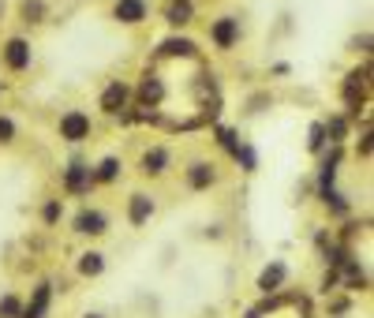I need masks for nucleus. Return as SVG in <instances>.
<instances>
[{"instance_id": "obj_1", "label": "nucleus", "mask_w": 374, "mask_h": 318, "mask_svg": "<svg viewBox=\"0 0 374 318\" xmlns=\"http://www.w3.org/2000/svg\"><path fill=\"white\" fill-rule=\"evenodd\" d=\"M57 135H60V142H68V147H83V142L94 139V120H90L86 109H68V113H60V120H57Z\"/></svg>"}, {"instance_id": "obj_2", "label": "nucleus", "mask_w": 374, "mask_h": 318, "mask_svg": "<svg viewBox=\"0 0 374 318\" xmlns=\"http://www.w3.org/2000/svg\"><path fill=\"white\" fill-rule=\"evenodd\" d=\"M131 97L139 102V109H153V113H161V105L169 102V83L161 79L158 68H146L139 75V86L131 90Z\"/></svg>"}, {"instance_id": "obj_3", "label": "nucleus", "mask_w": 374, "mask_h": 318, "mask_svg": "<svg viewBox=\"0 0 374 318\" xmlns=\"http://www.w3.org/2000/svg\"><path fill=\"white\" fill-rule=\"evenodd\" d=\"M127 109H131V83L127 79H109L105 90L97 94V113L109 116V120H120Z\"/></svg>"}, {"instance_id": "obj_4", "label": "nucleus", "mask_w": 374, "mask_h": 318, "mask_svg": "<svg viewBox=\"0 0 374 318\" xmlns=\"http://www.w3.org/2000/svg\"><path fill=\"white\" fill-rule=\"evenodd\" d=\"M0 64H4L12 75H23V71L34 68V45L30 38H23V34H12V38H4L0 45Z\"/></svg>"}, {"instance_id": "obj_5", "label": "nucleus", "mask_w": 374, "mask_h": 318, "mask_svg": "<svg viewBox=\"0 0 374 318\" xmlns=\"http://www.w3.org/2000/svg\"><path fill=\"white\" fill-rule=\"evenodd\" d=\"M109 214L102 210V206H79L75 217H71V232L83 236V240H102V236H109Z\"/></svg>"}, {"instance_id": "obj_6", "label": "nucleus", "mask_w": 374, "mask_h": 318, "mask_svg": "<svg viewBox=\"0 0 374 318\" xmlns=\"http://www.w3.org/2000/svg\"><path fill=\"white\" fill-rule=\"evenodd\" d=\"M240 41H243L240 15H217V19H209V45L217 53H232Z\"/></svg>"}, {"instance_id": "obj_7", "label": "nucleus", "mask_w": 374, "mask_h": 318, "mask_svg": "<svg viewBox=\"0 0 374 318\" xmlns=\"http://www.w3.org/2000/svg\"><path fill=\"white\" fill-rule=\"evenodd\" d=\"M217 184H221V165H217V161H209V158L187 161V169H184V187H187V191L203 195V191L217 187Z\"/></svg>"}, {"instance_id": "obj_8", "label": "nucleus", "mask_w": 374, "mask_h": 318, "mask_svg": "<svg viewBox=\"0 0 374 318\" xmlns=\"http://www.w3.org/2000/svg\"><path fill=\"white\" fill-rule=\"evenodd\" d=\"M64 195L71 198H86L90 191H94V165H86V161H71L68 169H64V180H60Z\"/></svg>"}, {"instance_id": "obj_9", "label": "nucleus", "mask_w": 374, "mask_h": 318, "mask_svg": "<svg viewBox=\"0 0 374 318\" xmlns=\"http://www.w3.org/2000/svg\"><path fill=\"white\" fill-rule=\"evenodd\" d=\"M153 214H158V198H153L150 191H131V195H127L124 217L131 229H146V225L153 221Z\"/></svg>"}, {"instance_id": "obj_10", "label": "nucleus", "mask_w": 374, "mask_h": 318, "mask_svg": "<svg viewBox=\"0 0 374 318\" xmlns=\"http://www.w3.org/2000/svg\"><path fill=\"white\" fill-rule=\"evenodd\" d=\"M153 60H203V49H198V41L187 38V34H172V38H165L158 45Z\"/></svg>"}, {"instance_id": "obj_11", "label": "nucleus", "mask_w": 374, "mask_h": 318, "mask_svg": "<svg viewBox=\"0 0 374 318\" xmlns=\"http://www.w3.org/2000/svg\"><path fill=\"white\" fill-rule=\"evenodd\" d=\"M53 299H57L53 281H38V285L30 288V299H23V315L19 318H49L53 315Z\"/></svg>"}, {"instance_id": "obj_12", "label": "nucleus", "mask_w": 374, "mask_h": 318, "mask_svg": "<svg viewBox=\"0 0 374 318\" xmlns=\"http://www.w3.org/2000/svg\"><path fill=\"white\" fill-rule=\"evenodd\" d=\"M169 169H172V150L169 147H146L139 153V176L161 180V176H169Z\"/></svg>"}, {"instance_id": "obj_13", "label": "nucleus", "mask_w": 374, "mask_h": 318, "mask_svg": "<svg viewBox=\"0 0 374 318\" xmlns=\"http://www.w3.org/2000/svg\"><path fill=\"white\" fill-rule=\"evenodd\" d=\"M285 281H288V262L285 259H270L266 266H262L259 281H254V288H259L262 296H277L281 288H285Z\"/></svg>"}, {"instance_id": "obj_14", "label": "nucleus", "mask_w": 374, "mask_h": 318, "mask_svg": "<svg viewBox=\"0 0 374 318\" xmlns=\"http://www.w3.org/2000/svg\"><path fill=\"white\" fill-rule=\"evenodd\" d=\"M113 19L120 26H142L150 19V0H113Z\"/></svg>"}, {"instance_id": "obj_15", "label": "nucleus", "mask_w": 374, "mask_h": 318, "mask_svg": "<svg viewBox=\"0 0 374 318\" xmlns=\"http://www.w3.org/2000/svg\"><path fill=\"white\" fill-rule=\"evenodd\" d=\"M195 15H198L195 0H165V4H161V19H165L172 30L191 26V23H195Z\"/></svg>"}, {"instance_id": "obj_16", "label": "nucleus", "mask_w": 374, "mask_h": 318, "mask_svg": "<svg viewBox=\"0 0 374 318\" xmlns=\"http://www.w3.org/2000/svg\"><path fill=\"white\" fill-rule=\"evenodd\" d=\"M109 270V259H105V251H94V247H86L83 254L75 259V274L83 277V281H97Z\"/></svg>"}, {"instance_id": "obj_17", "label": "nucleus", "mask_w": 374, "mask_h": 318, "mask_svg": "<svg viewBox=\"0 0 374 318\" xmlns=\"http://www.w3.org/2000/svg\"><path fill=\"white\" fill-rule=\"evenodd\" d=\"M120 176H124V158H116V153H109V158H102L94 165V184L97 187H113Z\"/></svg>"}, {"instance_id": "obj_18", "label": "nucleus", "mask_w": 374, "mask_h": 318, "mask_svg": "<svg viewBox=\"0 0 374 318\" xmlns=\"http://www.w3.org/2000/svg\"><path fill=\"white\" fill-rule=\"evenodd\" d=\"M19 19L26 26H41L49 19V4L45 0H19Z\"/></svg>"}, {"instance_id": "obj_19", "label": "nucleus", "mask_w": 374, "mask_h": 318, "mask_svg": "<svg viewBox=\"0 0 374 318\" xmlns=\"http://www.w3.org/2000/svg\"><path fill=\"white\" fill-rule=\"evenodd\" d=\"M326 124V139H330V147H341L344 139H348V127H352V120L344 113H333L330 120H322Z\"/></svg>"}, {"instance_id": "obj_20", "label": "nucleus", "mask_w": 374, "mask_h": 318, "mask_svg": "<svg viewBox=\"0 0 374 318\" xmlns=\"http://www.w3.org/2000/svg\"><path fill=\"white\" fill-rule=\"evenodd\" d=\"M64 221V198H45L41 203V225L45 229H57Z\"/></svg>"}, {"instance_id": "obj_21", "label": "nucleus", "mask_w": 374, "mask_h": 318, "mask_svg": "<svg viewBox=\"0 0 374 318\" xmlns=\"http://www.w3.org/2000/svg\"><path fill=\"white\" fill-rule=\"evenodd\" d=\"M326 147H330V139H326V124L315 120L311 131H307V150H311V153H322Z\"/></svg>"}, {"instance_id": "obj_22", "label": "nucleus", "mask_w": 374, "mask_h": 318, "mask_svg": "<svg viewBox=\"0 0 374 318\" xmlns=\"http://www.w3.org/2000/svg\"><path fill=\"white\" fill-rule=\"evenodd\" d=\"M19 315H23V296L19 292L0 296V318H19Z\"/></svg>"}, {"instance_id": "obj_23", "label": "nucleus", "mask_w": 374, "mask_h": 318, "mask_svg": "<svg viewBox=\"0 0 374 318\" xmlns=\"http://www.w3.org/2000/svg\"><path fill=\"white\" fill-rule=\"evenodd\" d=\"M232 161H236V165H243V172H254V169H259V158H254V150L247 147V142H240V147H236Z\"/></svg>"}, {"instance_id": "obj_24", "label": "nucleus", "mask_w": 374, "mask_h": 318, "mask_svg": "<svg viewBox=\"0 0 374 318\" xmlns=\"http://www.w3.org/2000/svg\"><path fill=\"white\" fill-rule=\"evenodd\" d=\"M15 139H19V127H15V120L8 113H0V147H12Z\"/></svg>"}, {"instance_id": "obj_25", "label": "nucleus", "mask_w": 374, "mask_h": 318, "mask_svg": "<svg viewBox=\"0 0 374 318\" xmlns=\"http://www.w3.org/2000/svg\"><path fill=\"white\" fill-rule=\"evenodd\" d=\"M217 142H221L229 153H236V147H240V139H236V131H229V127H217Z\"/></svg>"}, {"instance_id": "obj_26", "label": "nucleus", "mask_w": 374, "mask_h": 318, "mask_svg": "<svg viewBox=\"0 0 374 318\" xmlns=\"http://www.w3.org/2000/svg\"><path fill=\"white\" fill-rule=\"evenodd\" d=\"M355 158H363V161L371 158V127H363L359 142H355Z\"/></svg>"}, {"instance_id": "obj_27", "label": "nucleus", "mask_w": 374, "mask_h": 318, "mask_svg": "<svg viewBox=\"0 0 374 318\" xmlns=\"http://www.w3.org/2000/svg\"><path fill=\"white\" fill-rule=\"evenodd\" d=\"M326 311H330L333 318H341V315L352 311V299H344V296H341V299H330V307H326Z\"/></svg>"}, {"instance_id": "obj_28", "label": "nucleus", "mask_w": 374, "mask_h": 318, "mask_svg": "<svg viewBox=\"0 0 374 318\" xmlns=\"http://www.w3.org/2000/svg\"><path fill=\"white\" fill-rule=\"evenodd\" d=\"M352 49L367 57V53H371V34H363V38H352Z\"/></svg>"}, {"instance_id": "obj_29", "label": "nucleus", "mask_w": 374, "mask_h": 318, "mask_svg": "<svg viewBox=\"0 0 374 318\" xmlns=\"http://www.w3.org/2000/svg\"><path fill=\"white\" fill-rule=\"evenodd\" d=\"M83 318H105V315H102V311H86Z\"/></svg>"}, {"instance_id": "obj_30", "label": "nucleus", "mask_w": 374, "mask_h": 318, "mask_svg": "<svg viewBox=\"0 0 374 318\" xmlns=\"http://www.w3.org/2000/svg\"><path fill=\"white\" fill-rule=\"evenodd\" d=\"M0 90H4V86H0Z\"/></svg>"}]
</instances>
